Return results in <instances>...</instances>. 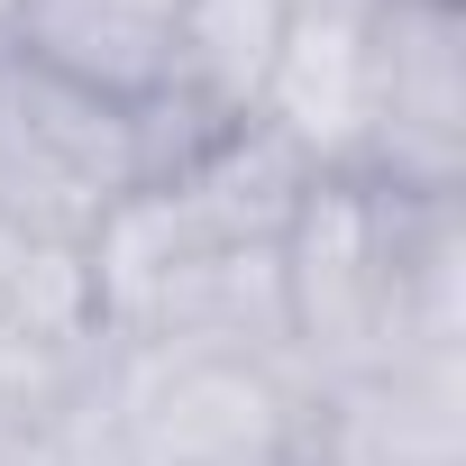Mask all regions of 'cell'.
Returning <instances> with one entry per match:
<instances>
[{"instance_id":"2","label":"cell","mask_w":466,"mask_h":466,"mask_svg":"<svg viewBox=\"0 0 466 466\" xmlns=\"http://www.w3.org/2000/svg\"><path fill=\"white\" fill-rule=\"evenodd\" d=\"M311 384L275 348H101L92 375V439L128 466H302Z\"/></svg>"},{"instance_id":"11","label":"cell","mask_w":466,"mask_h":466,"mask_svg":"<svg viewBox=\"0 0 466 466\" xmlns=\"http://www.w3.org/2000/svg\"><path fill=\"white\" fill-rule=\"evenodd\" d=\"M46 466H128V457H119L110 439H65V448H56Z\"/></svg>"},{"instance_id":"9","label":"cell","mask_w":466,"mask_h":466,"mask_svg":"<svg viewBox=\"0 0 466 466\" xmlns=\"http://www.w3.org/2000/svg\"><path fill=\"white\" fill-rule=\"evenodd\" d=\"M275 46H284V0H183L174 19V83L219 110L228 128L257 119V92L275 74Z\"/></svg>"},{"instance_id":"4","label":"cell","mask_w":466,"mask_h":466,"mask_svg":"<svg viewBox=\"0 0 466 466\" xmlns=\"http://www.w3.org/2000/svg\"><path fill=\"white\" fill-rule=\"evenodd\" d=\"M147 183L128 101L0 46V219L92 248V228Z\"/></svg>"},{"instance_id":"3","label":"cell","mask_w":466,"mask_h":466,"mask_svg":"<svg viewBox=\"0 0 466 466\" xmlns=\"http://www.w3.org/2000/svg\"><path fill=\"white\" fill-rule=\"evenodd\" d=\"M284 357L311 393L402 366V192L311 174L284 219Z\"/></svg>"},{"instance_id":"6","label":"cell","mask_w":466,"mask_h":466,"mask_svg":"<svg viewBox=\"0 0 466 466\" xmlns=\"http://www.w3.org/2000/svg\"><path fill=\"white\" fill-rule=\"evenodd\" d=\"M101 284H92V248L74 238H37V228L0 219V384L46 402L56 420H74L92 439V375H101Z\"/></svg>"},{"instance_id":"1","label":"cell","mask_w":466,"mask_h":466,"mask_svg":"<svg viewBox=\"0 0 466 466\" xmlns=\"http://www.w3.org/2000/svg\"><path fill=\"white\" fill-rule=\"evenodd\" d=\"M311 165L275 128H228L183 174L137 183L92 228L101 329L119 348H275L284 357V219Z\"/></svg>"},{"instance_id":"7","label":"cell","mask_w":466,"mask_h":466,"mask_svg":"<svg viewBox=\"0 0 466 466\" xmlns=\"http://www.w3.org/2000/svg\"><path fill=\"white\" fill-rule=\"evenodd\" d=\"M302 466H466V366H384L311 402Z\"/></svg>"},{"instance_id":"8","label":"cell","mask_w":466,"mask_h":466,"mask_svg":"<svg viewBox=\"0 0 466 466\" xmlns=\"http://www.w3.org/2000/svg\"><path fill=\"white\" fill-rule=\"evenodd\" d=\"M357 56H366V28L284 19L275 74L257 92V128H275L311 174H357Z\"/></svg>"},{"instance_id":"5","label":"cell","mask_w":466,"mask_h":466,"mask_svg":"<svg viewBox=\"0 0 466 466\" xmlns=\"http://www.w3.org/2000/svg\"><path fill=\"white\" fill-rule=\"evenodd\" d=\"M357 174L384 192H466V0H384L357 56Z\"/></svg>"},{"instance_id":"10","label":"cell","mask_w":466,"mask_h":466,"mask_svg":"<svg viewBox=\"0 0 466 466\" xmlns=\"http://www.w3.org/2000/svg\"><path fill=\"white\" fill-rule=\"evenodd\" d=\"M384 10V0H284V19H348V28H366Z\"/></svg>"}]
</instances>
